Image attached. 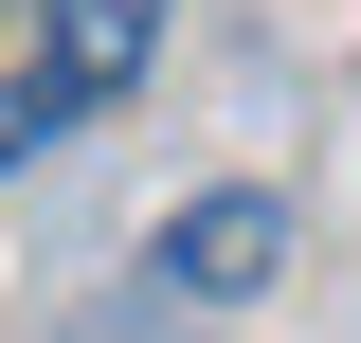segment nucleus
<instances>
[{"label": "nucleus", "mask_w": 361, "mask_h": 343, "mask_svg": "<svg viewBox=\"0 0 361 343\" xmlns=\"http://www.w3.org/2000/svg\"><path fill=\"white\" fill-rule=\"evenodd\" d=\"M271 271H289V199H271V181H217V199L163 217V289L180 307H253Z\"/></svg>", "instance_id": "1"}, {"label": "nucleus", "mask_w": 361, "mask_h": 343, "mask_svg": "<svg viewBox=\"0 0 361 343\" xmlns=\"http://www.w3.org/2000/svg\"><path fill=\"white\" fill-rule=\"evenodd\" d=\"M145 54H163V0H37V54H18V73L54 90V127H90Z\"/></svg>", "instance_id": "2"}]
</instances>
